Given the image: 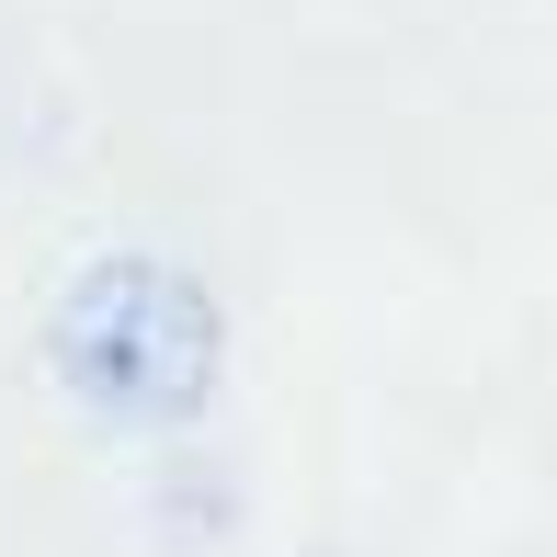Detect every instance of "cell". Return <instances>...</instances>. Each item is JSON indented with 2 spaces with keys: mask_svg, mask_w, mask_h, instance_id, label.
<instances>
[{
  "mask_svg": "<svg viewBox=\"0 0 557 557\" xmlns=\"http://www.w3.org/2000/svg\"><path fill=\"white\" fill-rule=\"evenodd\" d=\"M46 375L103 433H183L227 375V319L171 250H103L46 308Z\"/></svg>",
  "mask_w": 557,
  "mask_h": 557,
  "instance_id": "6da1fadb",
  "label": "cell"
}]
</instances>
